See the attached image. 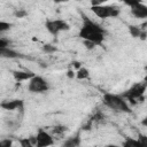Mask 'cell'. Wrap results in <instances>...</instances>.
Here are the masks:
<instances>
[{
  "label": "cell",
  "mask_w": 147,
  "mask_h": 147,
  "mask_svg": "<svg viewBox=\"0 0 147 147\" xmlns=\"http://www.w3.org/2000/svg\"><path fill=\"white\" fill-rule=\"evenodd\" d=\"M10 28H11V24L10 23L5 22V21H0V33L8 31Z\"/></svg>",
  "instance_id": "ac0fdd59"
},
{
  "label": "cell",
  "mask_w": 147,
  "mask_h": 147,
  "mask_svg": "<svg viewBox=\"0 0 147 147\" xmlns=\"http://www.w3.org/2000/svg\"><path fill=\"white\" fill-rule=\"evenodd\" d=\"M129 31H130V33H131V36H132V37H134V38L140 37L141 30L139 29V26H136V25H130V26H129Z\"/></svg>",
  "instance_id": "9a60e30c"
},
{
  "label": "cell",
  "mask_w": 147,
  "mask_h": 147,
  "mask_svg": "<svg viewBox=\"0 0 147 147\" xmlns=\"http://www.w3.org/2000/svg\"><path fill=\"white\" fill-rule=\"evenodd\" d=\"M126 5L131 7V13L137 18H146L147 17V6L140 1H126Z\"/></svg>",
  "instance_id": "52a82bcc"
},
{
  "label": "cell",
  "mask_w": 147,
  "mask_h": 147,
  "mask_svg": "<svg viewBox=\"0 0 147 147\" xmlns=\"http://www.w3.org/2000/svg\"><path fill=\"white\" fill-rule=\"evenodd\" d=\"M20 145H21V147H33L34 146L31 142L30 138H22V139H20Z\"/></svg>",
  "instance_id": "e0dca14e"
},
{
  "label": "cell",
  "mask_w": 147,
  "mask_h": 147,
  "mask_svg": "<svg viewBox=\"0 0 147 147\" xmlns=\"http://www.w3.org/2000/svg\"><path fill=\"white\" fill-rule=\"evenodd\" d=\"M13 146V140L7 138V139H2L0 140V147H11Z\"/></svg>",
  "instance_id": "d6986e66"
},
{
  "label": "cell",
  "mask_w": 147,
  "mask_h": 147,
  "mask_svg": "<svg viewBox=\"0 0 147 147\" xmlns=\"http://www.w3.org/2000/svg\"><path fill=\"white\" fill-rule=\"evenodd\" d=\"M74 76H75L74 71H72V70H69V71H68V77H70V78H71V77H74Z\"/></svg>",
  "instance_id": "cb8c5ba5"
},
{
  "label": "cell",
  "mask_w": 147,
  "mask_h": 147,
  "mask_svg": "<svg viewBox=\"0 0 147 147\" xmlns=\"http://www.w3.org/2000/svg\"><path fill=\"white\" fill-rule=\"evenodd\" d=\"M0 107L5 110H15V109H22L23 108V100H8L0 103Z\"/></svg>",
  "instance_id": "9c48e42d"
},
{
  "label": "cell",
  "mask_w": 147,
  "mask_h": 147,
  "mask_svg": "<svg viewBox=\"0 0 147 147\" xmlns=\"http://www.w3.org/2000/svg\"><path fill=\"white\" fill-rule=\"evenodd\" d=\"M13 76L15 78L16 82L21 83V82H24V80H30L34 74L32 71H22V70H15L13 71Z\"/></svg>",
  "instance_id": "30bf717a"
},
{
  "label": "cell",
  "mask_w": 147,
  "mask_h": 147,
  "mask_svg": "<svg viewBox=\"0 0 147 147\" xmlns=\"http://www.w3.org/2000/svg\"><path fill=\"white\" fill-rule=\"evenodd\" d=\"M54 144V140H53V137L44 131V130H40L37 136H36V146L37 147H49Z\"/></svg>",
  "instance_id": "ba28073f"
},
{
  "label": "cell",
  "mask_w": 147,
  "mask_h": 147,
  "mask_svg": "<svg viewBox=\"0 0 147 147\" xmlns=\"http://www.w3.org/2000/svg\"><path fill=\"white\" fill-rule=\"evenodd\" d=\"M49 88V84L48 82L40 77V76H33L30 80H29V85H28V90L32 93H44L46 91H48Z\"/></svg>",
  "instance_id": "5b68a950"
},
{
  "label": "cell",
  "mask_w": 147,
  "mask_h": 147,
  "mask_svg": "<svg viewBox=\"0 0 147 147\" xmlns=\"http://www.w3.org/2000/svg\"><path fill=\"white\" fill-rule=\"evenodd\" d=\"M79 142H80L79 134H76L75 137H70V138L65 139L61 147H78Z\"/></svg>",
  "instance_id": "7c38bea8"
},
{
  "label": "cell",
  "mask_w": 147,
  "mask_h": 147,
  "mask_svg": "<svg viewBox=\"0 0 147 147\" xmlns=\"http://www.w3.org/2000/svg\"><path fill=\"white\" fill-rule=\"evenodd\" d=\"M102 101L105 106H107L109 109H113L114 111H123V113L131 111L129 105L126 103V100L122 95L106 93L102 98Z\"/></svg>",
  "instance_id": "7a4b0ae2"
},
{
  "label": "cell",
  "mask_w": 147,
  "mask_h": 147,
  "mask_svg": "<svg viewBox=\"0 0 147 147\" xmlns=\"http://www.w3.org/2000/svg\"><path fill=\"white\" fill-rule=\"evenodd\" d=\"M84 16L83 25L79 30V37L84 41H90L94 45H100L105 39V30L95 22L91 21L88 17Z\"/></svg>",
  "instance_id": "6da1fadb"
},
{
  "label": "cell",
  "mask_w": 147,
  "mask_h": 147,
  "mask_svg": "<svg viewBox=\"0 0 147 147\" xmlns=\"http://www.w3.org/2000/svg\"><path fill=\"white\" fill-rule=\"evenodd\" d=\"M88 70L86 69V68H84V67H80L78 70H77V72H76V77L78 78V79H86L87 77H88Z\"/></svg>",
  "instance_id": "5bb4252c"
},
{
  "label": "cell",
  "mask_w": 147,
  "mask_h": 147,
  "mask_svg": "<svg viewBox=\"0 0 147 147\" xmlns=\"http://www.w3.org/2000/svg\"><path fill=\"white\" fill-rule=\"evenodd\" d=\"M91 10L93 14L99 18H108V17H116L119 14V9L116 6H108V5H92Z\"/></svg>",
  "instance_id": "277c9868"
},
{
  "label": "cell",
  "mask_w": 147,
  "mask_h": 147,
  "mask_svg": "<svg viewBox=\"0 0 147 147\" xmlns=\"http://www.w3.org/2000/svg\"><path fill=\"white\" fill-rule=\"evenodd\" d=\"M21 54L17 53L16 51L9 48V47H5V48H0V57H5V59H15L18 57Z\"/></svg>",
  "instance_id": "8fae6325"
},
{
  "label": "cell",
  "mask_w": 147,
  "mask_h": 147,
  "mask_svg": "<svg viewBox=\"0 0 147 147\" xmlns=\"http://www.w3.org/2000/svg\"><path fill=\"white\" fill-rule=\"evenodd\" d=\"M42 49H44V52H46V53H54V52H56V47L53 46V45H45V46L42 47Z\"/></svg>",
  "instance_id": "ffe728a7"
},
{
  "label": "cell",
  "mask_w": 147,
  "mask_h": 147,
  "mask_svg": "<svg viewBox=\"0 0 147 147\" xmlns=\"http://www.w3.org/2000/svg\"><path fill=\"white\" fill-rule=\"evenodd\" d=\"M105 147H119V146H117V145H107Z\"/></svg>",
  "instance_id": "d4e9b609"
},
{
  "label": "cell",
  "mask_w": 147,
  "mask_h": 147,
  "mask_svg": "<svg viewBox=\"0 0 147 147\" xmlns=\"http://www.w3.org/2000/svg\"><path fill=\"white\" fill-rule=\"evenodd\" d=\"M15 16L16 17H18V18H21V17H24V16H26V11L25 10H16L15 11Z\"/></svg>",
  "instance_id": "44dd1931"
},
{
  "label": "cell",
  "mask_w": 147,
  "mask_h": 147,
  "mask_svg": "<svg viewBox=\"0 0 147 147\" xmlns=\"http://www.w3.org/2000/svg\"><path fill=\"white\" fill-rule=\"evenodd\" d=\"M84 44H85V46H86V48H88V49H92V48H94V44H92V42H90V41H84Z\"/></svg>",
  "instance_id": "603a6c76"
},
{
  "label": "cell",
  "mask_w": 147,
  "mask_h": 147,
  "mask_svg": "<svg viewBox=\"0 0 147 147\" xmlns=\"http://www.w3.org/2000/svg\"><path fill=\"white\" fill-rule=\"evenodd\" d=\"M45 26L47 31L53 36H56L61 31H68L70 29V25L63 20H49L45 23Z\"/></svg>",
  "instance_id": "8992f818"
},
{
  "label": "cell",
  "mask_w": 147,
  "mask_h": 147,
  "mask_svg": "<svg viewBox=\"0 0 147 147\" xmlns=\"http://www.w3.org/2000/svg\"><path fill=\"white\" fill-rule=\"evenodd\" d=\"M122 147H146L139 139L134 138H126L122 145Z\"/></svg>",
  "instance_id": "4fadbf2b"
},
{
  "label": "cell",
  "mask_w": 147,
  "mask_h": 147,
  "mask_svg": "<svg viewBox=\"0 0 147 147\" xmlns=\"http://www.w3.org/2000/svg\"><path fill=\"white\" fill-rule=\"evenodd\" d=\"M145 91H146V84L145 83H137L133 86H131L127 91H125L122 96L125 100H129L131 103H140L145 100Z\"/></svg>",
  "instance_id": "3957f363"
},
{
  "label": "cell",
  "mask_w": 147,
  "mask_h": 147,
  "mask_svg": "<svg viewBox=\"0 0 147 147\" xmlns=\"http://www.w3.org/2000/svg\"><path fill=\"white\" fill-rule=\"evenodd\" d=\"M65 131H67V127L63 126V125H57V126H54V127L52 129V132H53V134H55V136H61V134H63Z\"/></svg>",
  "instance_id": "2e32d148"
},
{
  "label": "cell",
  "mask_w": 147,
  "mask_h": 147,
  "mask_svg": "<svg viewBox=\"0 0 147 147\" xmlns=\"http://www.w3.org/2000/svg\"><path fill=\"white\" fill-rule=\"evenodd\" d=\"M9 45V41L5 38H0V48H5Z\"/></svg>",
  "instance_id": "7402d4cb"
}]
</instances>
